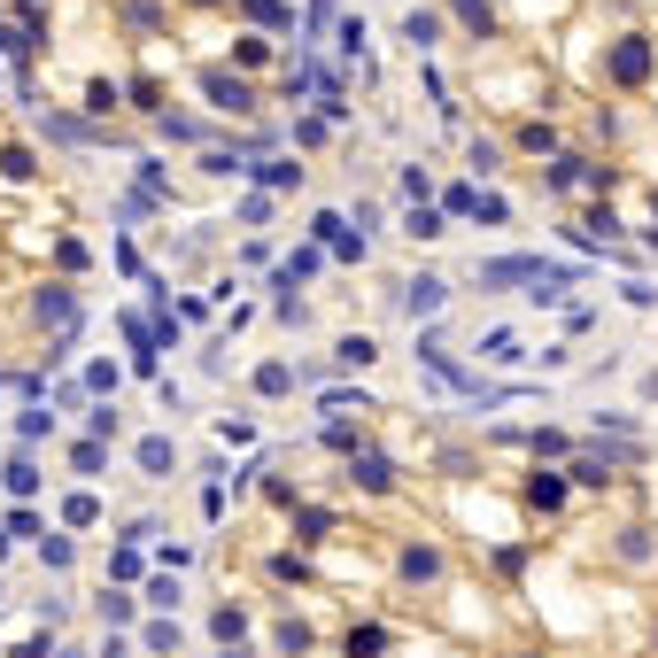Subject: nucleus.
<instances>
[{"label":"nucleus","instance_id":"obj_1","mask_svg":"<svg viewBox=\"0 0 658 658\" xmlns=\"http://www.w3.org/2000/svg\"><path fill=\"white\" fill-rule=\"evenodd\" d=\"M473 279H480V287H527L535 302H558L566 287H581V271H573V264H542V256H488Z\"/></svg>","mask_w":658,"mask_h":658},{"label":"nucleus","instance_id":"obj_2","mask_svg":"<svg viewBox=\"0 0 658 658\" xmlns=\"http://www.w3.org/2000/svg\"><path fill=\"white\" fill-rule=\"evenodd\" d=\"M651 70H658V47L643 39V31H628V39H612V47H604V86L635 93V86H651Z\"/></svg>","mask_w":658,"mask_h":658},{"label":"nucleus","instance_id":"obj_3","mask_svg":"<svg viewBox=\"0 0 658 658\" xmlns=\"http://www.w3.org/2000/svg\"><path fill=\"white\" fill-rule=\"evenodd\" d=\"M310 240L333 248L341 264H364V233H349V217H341V210H318V217H310Z\"/></svg>","mask_w":658,"mask_h":658},{"label":"nucleus","instance_id":"obj_4","mask_svg":"<svg viewBox=\"0 0 658 658\" xmlns=\"http://www.w3.org/2000/svg\"><path fill=\"white\" fill-rule=\"evenodd\" d=\"M202 101H210V109H225V117H248V109H256L248 78H233V70H202Z\"/></svg>","mask_w":658,"mask_h":658},{"label":"nucleus","instance_id":"obj_5","mask_svg":"<svg viewBox=\"0 0 658 658\" xmlns=\"http://www.w3.org/2000/svg\"><path fill=\"white\" fill-rule=\"evenodd\" d=\"M318 264H326L318 248H295L287 264L271 271V287H279V318H295V287H302V279H318Z\"/></svg>","mask_w":658,"mask_h":658},{"label":"nucleus","instance_id":"obj_6","mask_svg":"<svg viewBox=\"0 0 658 658\" xmlns=\"http://www.w3.org/2000/svg\"><path fill=\"white\" fill-rule=\"evenodd\" d=\"M542 186H550V194H573V186H612V171H597V163H581V155H558V163L542 171Z\"/></svg>","mask_w":658,"mask_h":658},{"label":"nucleus","instance_id":"obj_7","mask_svg":"<svg viewBox=\"0 0 658 658\" xmlns=\"http://www.w3.org/2000/svg\"><path fill=\"white\" fill-rule=\"evenodd\" d=\"M403 318H434V310H442L449 302V279H434V271H419V279H403Z\"/></svg>","mask_w":658,"mask_h":658},{"label":"nucleus","instance_id":"obj_8","mask_svg":"<svg viewBox=\"0 0 658 658\" xmlns=\"http://www.w3.org/2000/svg\"><path fill=\"white\" fill-rule=\"evenodd\" d=\"M349 473H357L372 496H388V488H395V465L380 457V449H349Z\"/></svg>","mask_w":658,"mask_h":658},{"label":"nucleus","instance_id":"obj_9","mask_svg":"<svg viewBox=\"0 0 658 658\" xmlns=\"http://www.w3.org/2000/svg\"><path fill=\"white\" fill-rule=\"evenodd\" d=\"M31 318H47V326H70V318H78V295H70V287H39V295H31Z\"/></svg>","mask_w":658,"mask_h":658},{"label":"nucleus","instance_id":"obj_10","mask_svg":"<svg viewBox=\"0 0 658 658\" xmlns=\"http://www.w3.org/2000/svg\"><path fill=\"white\" fill-rule=\"evenodd\" d=\"M581 240H597V248H612V256H635L628 240H620V217H612V210H589V217H581Z\"/></svg>","mask_w":658,"mask_h":658},{"label":"nucleus","instance_id":"obj_11","mask_svg":"<svg viewBox=\"0 0 658 658\" xmlns=\"http://www.w3.org/2000/svg\"><path fill=\"white\" fill-rule=\"evenodd\" d=\"M240 16L256 31H295V8H287V0H240Z\"/></svg>","mask_w":658,"mask_h":658},{"label":"nucleus","instance_id":"obj_12","mask_svg":"<svg viewBox=\"0 0 658 658\" xmlns=\"http://www.w3.org/2000/svg\"><path fill=\"white\" fill-rule=\"evenodd\" d=\"M0 480H8V496H16V504H31V496H39V465H31L24 449H16L8 465H0Z\"/></svg>","mask_w":658,"mask_h":658},{"label":"nucleus","instance_id":"obj_13","mask_svg":"<svg viewBox=\"0 0 658 658\" xmlns=\"http://www.w3.org/2000/svg\"><path fill=\"white\" fill-rule=\"evenodd\" d=\"M140 473H148V480H171V473H179V449L163 442V434H148V442H140Z\"/></svg>","mask_w":658,"mask_h":658},{"label":"nucleus","instance_id":"obj_14","mask_svg":"<svg viewBox=\"0 0 658 658\" xmlns=\"http://www.w3.org/2000/svg\"><path fill=\"white\" fill-rule=\"evenodd\" d=\"M210 635L225 643V651H248V643H240V635H248V612H240V604H217V612H210Z\"/></svg>","mask_w":658,"mask_h":658},{"label":"nucleus","instance_id":"obj_15","mask_svg":"<svg viewBox=\"0 0 658 658\" xmlns=\"http://www.w3.org/2000/svg\"><path fill=\"white\" fill-rule=\"evenodd\" d=\"M403 39H411V55H426V47L442 39V16H434V8H411V16H403Z\"/></svg>","mask_w":658,"mask_h":658},{"label":"nucleus","instance_id":"obj_16","mask_svg":"<svg viewBox=\"0 0 658 658\" xmlns=\"http://www.w3.org/2000/svg\"><path fill=\"white\" fill-rule=\"evenodd\" d=\"M395 566H403V581H434V573H442V550H426V542H411V550H403Z\"/></svg>","mask_w":658,"mask_h":658},{"label":"nucleus","instance_id":"obj_17","mask_svg":"<svg viewBox=\"0 0 658 658\" xmlns=\"http://www.w3.org/2000/svg\"><path fill=\"white\" fill-rule=\"evenodd\" d=\"M527 504L558 511V504H566V473H535V480H527Z\"/></svg>","mask_w":658,"mask_h":658},{"label":"nucleus","instance_id":"obj_18","mask_svg":"<svg viewBox=\"0 0 658 658\" xmlns=\"http://www.w3.org/2000/svg\"><path fill=\"white\" fill-rule=\"evenodd\" d=\"M256 186H264V194H287V186H302V163H256Z\"/></svg>","mask_w":658,"mask_h":658},{"label":"nucleus","instance_id":"obj_19","mask_svg":"<svg viewBox=\"0 0 658 658\" xmlns=\"http://www.w3.org/2000/svg\"><path fill=\"white\" fill-rule=\"evenodd\" d=\"M341 651H349V658H380V651H388V628H372V620H364V628H349Z\"/></svg>","mask_w":658,"mask_h":658},{"label":"nucleus","instance_id":"obj_20","mask_svg":"<svg viewBox=\"0 0 658 658\" xmlns=\"http://www.w3.org/2000/svg\"><path fill=\"white\" fill-rule=\"evenodd\" d=\"M403 233H411V240H434V233H449V210H426V202H419V210L403 217Z\"/></svg>","mask_w":658,"mask_h":658},{"label":"nucleus","instance_id":"obj_21","mask_svg":"<svg viewBox=\"0 0 658 658\" xmlns=\"http://www.w3.org/2000/svg\"><path fill=\"white\" fill-rule=\"evenodd\" d=\"M287 388H295V364H279V357L256 364V395H287Z\"/></svg>","mask_w":658,"mask_h":658},{"label":"nucleus","instance_id":"obj_22","mask_svg":"<svg viewBox=\"0 0 658 658\" xmlns=\"http://www.w3.org/2000/svg\"><path fill=\"white\" fill-rule=\"evenodd\" d=\"M155 132H163V140H202V117H186V109H163V117H155Z\"/></svg>","mask_w":658,"mask_h":658},{"label":"nucleus","instance_id":"obj_23","mask_svg":"<svg viewBox=\"0 0 658 658\" xmlns=\"http://www.w3.org/2000/svg\"><path fill=\"white\" fill-rule=\"evenodd\" d=\"M612 465H620V457H573V480H581V488H604Z\"/></svg>","mask_w":658,"mask_h":658},{"label":"nucleus","instance_id":"obj_24","mask_svg":"<svg viewBox=\"0 0 658 658\" xmlns=\"http://www.w3.org/2000/svg\"><path fill=\"white\" fill-rule=\"evenodd\" d=\"M295 535H302V542H326V535H333V519H326L318 504H302V511H295Z\"/></svg>","mask_w":658,"mask_h":658},{"label":"nucleus","instance_id":"obj_25","mask_svg":"<svg viewBox=\"0 0 658 658\" xmlns=\"http://www.w3.org/2000/svg\"><path fill=\"white\" fill-rule=\"evenodd\" d=\"M333 357H341V364H372V357H380V341H372V333H349Z\"/></svg>","mask_w":658,"mask_h":658},{"label":"nucleus","instance_id":"obj_26","mask_svg":"<svg viewBox=\"0 0 658 658\" xmlns=\"http://www.w3.org/2000/svg\"><path fill=\"white\" fill-rule=\"evenodd\" d=\"M457 16L473 24V39H488V31H496V8H488V0H457Z\"/></svg>","mask_w":658,"mask_h":658},{"label":"nucleus","instance_id":"obj_27","mask_svg":"<svg viewBox=\"0 0 658 658\" xmlns=\"http://www.w3.org/2000/svg\"><path fill=\"white\" fill-rule=\"evenodd\" d=\"M326 411H333V419H349V411H357V419H364V411H372V395H349V388H326Z\"/></svg>","mask_w":658,"mask_h":658},{"label":"nucleus","instance_id":"obj_28","mask_svg":"<svg viewBox=\"0 0 658 658\" xmlns=\"http://www.w3.org/2000/svg\"><path fill=\"white\" fill-rule=\"evenodd\" d=\"M39 117H47V132H55V140H93V124L62 117V109H39Z\"/></svg>","mask_w":658,"mask_h":658},{"label":"nucleus","instance_id":"obj_29","mask_svg":"<svg viewBox=\"0 0 658 658\" xmlns=\"http://www.w3.org/2000/svg\"><path fill=\"white\" fill-rule=\"evenodd\" d=\"M70 465H78V473H101V465H109V449H101V442H93V434H86V442L70 449Z\"/></svg>","mask_w":658,"mask_h":658},{"label":"nucleus","instance_id":"obj_30","mask_svg":"<svg viewBox=\"0 0 658 658\" xmlns=\"http://www.w3.org/2000/svg\"><path fill=\"white\" fill-rule=\"evenodd\" d=\"M132 109H148V117H163V86H155V78H132Z\"/></svg>","mask_w":658,"mask_h":658},{"label":"nucleus","instance_id":"obj_31","mask_svg":"<svg viewBox=\"0 0 658 658\" xmlns=\"http://www.w3.org/2000/svg\"><path fill=\"white\" fill-rule=\"evenodd\" d=\"M39 558H47V566H70V558H78V550H70V535H39Z\"/></svg>","mask_w":658,"mask_h":658},{"label":"nucleus","instance_id":"obj_32","mask_svg":"<svg viewBox=\"0 0 658 658\" xmlns=\"http://www.w3.org/2000/svg\"><path fill=\"white\" fill-rule=\"evenodd\" d=\"M279 651L302 658V651H310V628H302V620H279Z\"/></svg>","mask_w":658,"mask_h":658},{"label":"nucleus","instance_id":"obj_33","mask_svg":"<svg viewBox=\"0 0 658 658\" xmlns=\"http://www.w3.org/2000/svg\"><path fill=\"white\" fill-rule=\"evenodd\" d=\"M86 109H93V117H109V109H117V86H109V78H93V86H86Z\"/></svg>","mask_w":658,"mask_h":658},{"label":"nucleus","instance_id":"obj_34","mask_svg":"<svg viewBox=\"0 0 658 658\" xmlns=\"http://www.w3.org/2000/svg\"><path fill=\"white\" fill-rule=\"evenodd\" d=\"M473 202H480V186H449V194H442L449 217H473Z\"/></svg>","mask_w":658,"mask_h":658},{"label":"nucleus","instance_id":"obj_35","mask_svg":"<svg viewBox=\"0 0 658 658\" xmlns=\"http://www.w3.org/2000/svg\"><path fill=\"white\" fill-rule=\"evenodd\" d=\"M333 39H341V55H364V16H341V31H333Z\"/></svg>","mask_w":658,"mask_h":658},{"label":"nucleus","instance_id":"obj_36","mask_svg":"<svg viewBox=\"0 0 658 658\" xmlns=\"http://www.w3.org/2000/svg\"><path fill=\"white\" fill-rule=\"evenodd\" d=\"M0 171H8V179H31L39 163H31V148H0Z\"/></svg>","mask_w":658,"mask_h":658},{"label":"nucleus","instance_id":"obj_37","mask_svg":"<svg viewBox=\"0 0 658 658\" xmlns=\"http://www.w3.org/2000/svg\"><path fill=\"white\" fill-rule=\"evenodd\" d=\"M496 163H504V155H496V140H473V179H496Z\"/></svg>","mask_w":658,"mask_h":658},{"label":"nucleus","instance_id":"obj_38","mask_svg":"<svg viewBox=\"0 0 658 658\" xmlns=\"http://www.w3.org/2000/svg\"><path fill=\"white\" fill-rule=\"evenodd\" d=\"M403 194H411V210H419L426 194H434V179H426V163H411V171H403Z\"/></svg>","mask_w":658,"mask_h":658},{"label":"nucleus","instance_id":"obj_39","mask_svg":"<svg viewBox=\"0 0 658 658\" xmlns=\"http://www.w3.org/2000/svg\"><path fill=\"white\" fill-rule=\"evenodd\" d=\"M101 620H109V628H124V620H132V597H124V589H109V597H101Z\"/></svg>","mask_w":658,"mask_h":658},{"label":"nucleus","instance_id":"obj_40","mask_svg":"<svg viewBox=\"0 0 658 658\" xmlns=\"http://www.w3.org/2000/svg\"><path fill=\"white\" fill-rule=\"evenodd\" d=\"M519 148L542 155V148H558V132H550V124H527V132H519Z\"/></svg>","mask_w":658,"mask_h":658},{"label":"nucleus","instance_id":"obj_41","mask_svg":"<svg viewBox=\"0 0 658 658\" xmlns=\"http://www.w3.org/2000/svg\"><path fill=\"white\" fill-rule=\"evenodd\" d=\"M0 535H39V511H31V504H16V511H8V527H0Z\"/></svg>","mask_w":658,"mask_h":658},{"label":"nucleus","instance_id":"obj_42","mask_svg":"<svg viewBox=\"0 0 658 658\" xmlns=\"http://www.w3.org/2000/svg\"><path fill=\"white\" fill-rule=\"evenodd\" d=\"M233 55H240V70H264V62H271V47H264V39H240Z\"/></svg>","mask_w":658,"mask_h":658},{"label":"nucleus","instance_id":"obj_43","mask_svg":"<svg viewBox=\"0 0 658 658\" xmlns=\"http://www.w3.org/2000/svg\"><path fill=\"white\" fill-rule=\"evenodd\" d=\"M473 217H480V225H504L511 210H504V194H480V202H473Z\"/></svg>","mask_w":658,"mask_h":658},{"label":"nucleus","instance_id":"obj_44","mask_svg":"<svg viewBox=\"0 0 658 658\" xmlns=\"http://www.w3.org/2000/svg\"><path fill=\"white\" fill-rule=\"evenodd\" d=\"M47 426H55V411H24V419H16V434H24V442H39Z\"/></svg>","mask_w":658,"mask_h":658},{"label":"nucleus","instance_id":"obj_45","mask_svg":"<svg viewBox=\"0 0 658 658\" xmlns=\"http://www.w3.org/2000/svg\"><path fill=\"white\" fill-rule=\"evenodd\" d=\"M643 248H658V225H651V233H643Z\"/></svg>","mask_w":658,"mask_h":658},{"label":"nucleus","instance_id":"obj_46","mask_svg":"<svg viewBox=\"0 0 658 658\" xmlns=\"http://www.w3.org/2000/svg\"><path fill=\"white\" fill-rule=\"evenodd\" d=\"M194 8H217V0H194Z\"/></svg>","mask_w":658,"mask_h":658}]
</instances>
